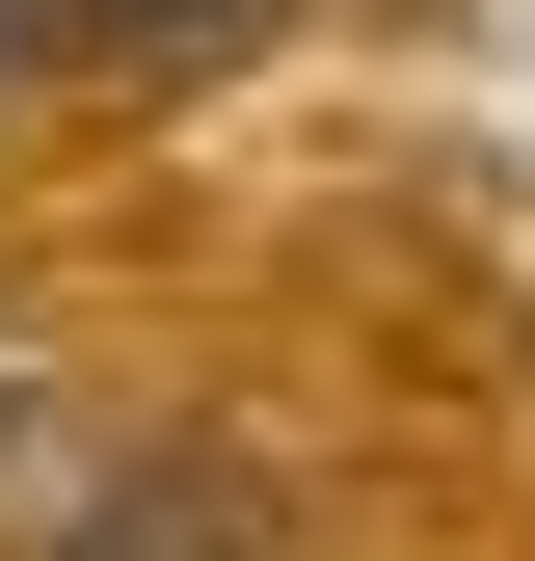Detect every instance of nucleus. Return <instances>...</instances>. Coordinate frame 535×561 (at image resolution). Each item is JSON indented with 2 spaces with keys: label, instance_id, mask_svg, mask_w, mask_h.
<instances>
[{
  "label": "nucleus",
  "instance_id": "f03ea898",
  "mask_svg": "<svg viewBox=\"0 0 535 561\" xmlns=\"http://www.w3.org/2000/svg\"><path fill=\"white\" fill-rule=\"evenodd\" d=\"M54 561H187V535H161V508H81V535H54Z\"/></svg>",
  "mask_w": 535,
  "mask_h": 561
},
{
  "label": "nucleus",
  "instance_id": "7ed1b4c3",
  "mask_svg": "<svg viewBox=\"0 0 535 561\" xmlns=\"http://www.w3.org/2000/svg\"><path fill=\"white\" fill-rule=\"evenodd\" d=\"M0 81H54V27H27V0H0Z\"/></svg>",
  "mask_w": 535,
  "mask_h": 561
},
{
  "label": "nucleus",
  "instance_id": "f257e3e1",
  "mask_svg": "<svg viewBox=\"0 0 535 561\" xmlns=\"http://www.w3.org/2000/svg\"><path fill=\"white\" fill-rule=\"evenodd\" d=\"M27 27H54V81H241L295 0H27Z\"/></svg>",
  "mask_w": 535,
  "mask_h": 561
}]
</instances>
